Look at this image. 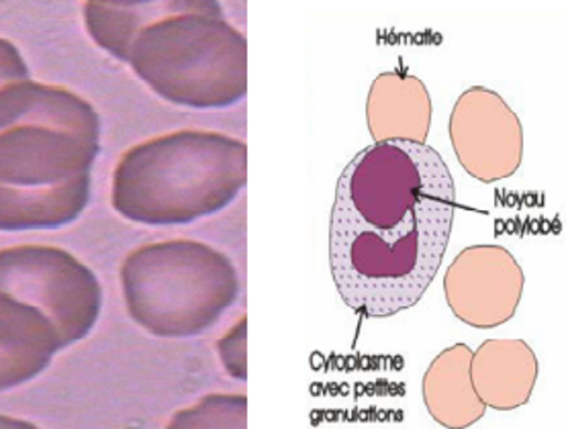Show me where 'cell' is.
Listing matches in <instances>:
<instances>
[{
	"mask_svg": "<svg viewBox=\"0 0 566 429\" xmlns=\"http://www.w3.org/2000/svg\"><path fill=\"white\" fill-rule=\"evenodd\" d=\"M457 188L428 144L380 142L339 175L329 269L348 307L382 320L418 305L442 266Z\"/></svg>",
	"mask_w": 566,
	"mask_h": 429,
	"instance_id": "cell-1",
	"label": "cell"
},
{
	"mask_svg": "<svg viewBox=\"0 0 566 429\" xmlns=\"http://www.w3.org/2000/svg\"><path fill=\"white\" fill-rule=\"evenodd\" d=\"M98 151L101 119L78 94L31 81L0 91V229L74 221Z\"/></svg>",
	"mask_w": 566,
	"mask_h": 429,
	"instance_id": "cell-2",
	"label": "cell"
},
{
	"mask_svg": "<svg viewBox=\"0 0 566 429\" xmlns=\"http://www.w3.org/2000/svg\"><path fill=\"white\" fill-rule=\"evenodd\" d=\"M84 17L96 45L168 103L223 108L248 93V41L217 2H88Z\"/></svg>",
	"mask_w": 566,
	"mask_h": 429,
	"instance_id": "cell-3",
	"label": "cell"
},
{
	"mask_svg": "<svg viewBox=\"0 0 566 429\" xmlns=\"http://www.w3.org/2000/svg\"><path fill=\"white\" fill-rule=\"evenodd\" d=\"M245 185L242 139L185 129L127 149L113 172L111 202L135 223L180 226L223 211Z\"/></svg>",
	"mask_w": 566,
	"mask_h": 429,
	"instance_id": "cell-4",
	"label": "cell"
},
{
	"mask_svg": "<svg viewBox=\"0 0 566 429\" xmlns=\"http://www.w3.org/2000/svg\"><path fill=\"white\" fill-rule=\"evenodd\" d=\"M125 305L139 327L158 337L201 336L238 301L231 258L209 243H146L122 266Z\"/></svg>",
	"mask_w": 566,
	"mask_h": 429,
	"instance_id": "cell-5",
	"label": "cell"
},
{
	"mask_svg": "<svg viewBox=\"0 0 566 429\" xmlns=\"http://www.w3.org/2000/svg\"><path fill=\"white\" fill-rule=\"evenodd\" d=\"M0 291L50 317L67 344L88 336L103 305L95 272L52 245L0 250Z\"/></svg>",
	"mask_w": 566,
	"mask_h": 429,
	"instance_id": "cell-6",
	"label": "cell"
},
{
	"mask_svg": "<svg viewBox=\"0 0 566 429\" xmlns=\"http://www.w3.org/2000/svg\"><path fill=\"white\" fill-rule=\"evenodd\" d=\"M450 142L460 166L493 185L515 175L524 160V127L500 94L472 86L450 115Z\"/></svg>",
	"mask_w": 566,
	"mask_h": 429,
	"instance_id": "cell-7",
	"label": "cell"
},
{
	"mask_svg": "<svg viewBox=\"0 0 566 429\" xmlns=\"http://www.w3.org/2000/svg\"><path fill=\"white\" fill-rule=\"evenodd\" d=\"M524 270L501 245H471L446 270L444 295L454 317L476 329L510 322L522 303Z\"/></svg>",
	"mask_w": 566,
	"mask_h": 429,
	"instance_id": "cell-8",
	"label": "cell"
},
{
	"mask_svg": "<svg viewBox=\"0 0 566 429\" xmlns=\"http://www.w3.org/2000/svg\"><path fill=\"white\" fill-rule=\"evenodd\" d=\"M366 122L375 144H426L432 125V96L416 76L407 72H385L370 86Z\"/></svg>",
	"mask_w": 566,
	"mask_h": 429,
	"instance_id": "cell-9",
	"label": "cell"
},
{
	"mask_svg": "<svg viewBox=\"0 0 566 429\" xmlns=\"http://www.w3.org/2000/svg\"><path fill=\"white\" fill-rule=\"evenodd\" d=\"M472 387L486 409L524 407L538 380V358L524 339H486L471 358Z\"/></svg>",
	"mask_w": 566,
	"mask_h": 429,
	"instance_id": "cell-10",
	"label": "cell"
},
{
	"mask_svg": "<svg viewBox=\"0 0 566 429\" xmlns=\"http://www.w3.org/2000/svg\"><path fill=\"white\" fill-rule=\"evenodd\" d=\"M471 358L467 344H454L433 358L423 376V402L444 428H471L485 416V402L472 387Z\"/></svg>",
	"mask_w": 566,
	"mask_h": 429,
	"instance_id": "cell-11",
	"label": "cell"
},
{
	"mask_svg": "<svg viewBox=\"0 0 566 429\" xmlns=\"http://www.w3.org/2000/svg\"><path fill=\"white\" fill-rule=\"evenodd\" d=\"M248 399L243 395H207L189 409H180L170 428H245Z\"/></svg>",
	"mask_w": 566,
	"mask_h": 429,
	"instance_id": "cell-12",
	"label": "cell"
},
{
	"mask_svg": "<svg viewBox=\"0 0 566 429\" xmlns=\"http://www.w3.org/2000/svg\"><path fill=\"white\" fill-rule=\"evenodd\" d=\"M217 352L226 373L245 383L248 380V317L242 315L226 336L217 342Z\"/></svg>",
	"mask_w": 566,
	"mask_h": 429,
	"instance_id": "cell-13",
	"label": "cell"
},
{
	"mask_svg": "<svg viewBox=\"0 0 566 429\" xmlns=\"http://www.w3.org/2000/svg\"><path fill=\"white\" fill-rule=\"evenodd\" d=\"M23 81H29L28 64L11 41L0 38V91Z\"/></svg>",
	"mask_w": 566,
	"mask_h": 429,
	"instance_id": "cell-14",
	"label": "cell"
},
{
	"mask_svg": "<svg viewBox=\"0 0 566 429\" xmlns=\"http://www.w3.org/2000/svg\"><path fill=\"white\" fill-rule=\"evenodd\" d=\"M0 426H23L21 421H14V419H4V417H0Z\"/></svg>",
	"mask_w": 566,
	"mask_h": 429,
	"instance_id": "cell-15",
	"label": "cell"
}]
</instances>
